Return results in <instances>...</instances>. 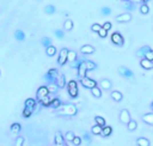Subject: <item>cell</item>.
Here are the masks:
<instances>
[{
  "label": "cell",
  "instance_id": "6da1fadb",
  "mask_svg": "<svg viewBox=\"0 0 153 146\" xmlns=\"http://www.w3.org/2000/svg\"><path fill=\"white\" fill-rule=\"evenodd\" d=\"M57 109L60 110V114L67 115V116H74L78 111V109L74 104H61Z\"/></svg>",
  "mask_w": 153,
  "mask_h": 146
},
{
  "label": "cell",
  "instance_id": "7a4b0ae2",
  "mask_svg": "<svg viewBox=\"0 0 153 146\" xmlns=\"http://www.w3.org/2000/svg\"><path fill=\"white\" fill-rule=\"evenodd\" d=\"M67 89H68V94L72 98H75L78 96V85H77V82L75 80H71L68 82L67 84Z\"/></svg>",
  "mask_w": 153,
  "mask_h": 146
},
{
  "label": "cell",
  "instance_id": "3957f363",
  "mask_svg": "<svg viewBox=\"0 0 153 146\" xmlns=\"http://www.w3.org/2000/svg\"><path fill=\"white\" fill-rule=\"evenodd\" d=\"M111 42L121 47V46H123V43H124V38L120 32H114V34L111 35Z\"/></svg>",
  "mask_w": 153,
  "mask_h": 146
},
{
  "label": "cell",
  "instance_id": "277c9868",
  "mask_svg": "<svg viewBox=\"0 0 153 146\" xmlns=\"http://www.w3.org/2000/svg\"><path fill=\"white\" fill-rule=\"evenodd\" d=\"M68 49H66V48H62L61 50H60V54H59V65H65L66 61H67V58H68Z\"/></svg>",
  "mask_w": 153,
  "mask_h": 146
},
{
  "label": "cell",
  "instance_id": "5b68a950",
  "mask_svg": "<svg viewBox=\"0 0 153 146\" xmlns=\"http://www.w3.org/2000/svg\"><path fill=\"white\" fill-rule=\"evenodd\" d=\"M80 80H82V85L85 86V88H88V89H92L94 86L97 85V83L94 80V79H91V78H89V77L80 78Z\"/></svg>",
  "mask_w": 153,
  "mask_h": 146
},
{
  "label": "cell",
  "instance_id": "8992f818",
  "mask_svg": "<svg viewBox=\"0 0 153 146\" xmlns=\"http://www.w3.org/2000/svg\"><path fill=\"white\" fill-rule=\"evenodd\" d=\"M120 121H121L122 123H126V125L129 123V121H130V114H129V111L127 109H123L121 111V114H120Z\"/></svg>",
  "mask_w": 153,
  "mask_h": 146
},
{
  "label": "cell",
  "instance_id": "52a82bcc",
  "mask_svg": "<svg viewBox=\"0 0 153 146\" xmlns=\"http://www.w3.org/2000/svg\"><path fill=\"white\" fill-rule=\"evenodd\" d=\"M86 72H88V67H86V62L84 60V61L80 62V65L78 66V77L79 78L86 77Z\"/></svg>",
  "mask_w": 153,
  "mask_h": 146
},
{
  "label": "cell",
  "instance_id": "ba28073f",
  "mask_svg": "<svg viewBox=\"0 0 153 146\" xmlns=\"http://www.w3.org/2000/svg\"><path fill=\"white\" fill-rule=\"evenodd\" d=\"M49 94V89H48V86H41V88H38V90H37V92H36V96H37V98L38 99H41V98H43L44 96H47Z\"/></svg>",
  "mask_w": 153,
  "mask_h": 146
},
{
  "label": "cell",
  "instance_id": "9c48e42d",
  "mask_svg": "<svg viewBox=\"0 0 153 146\" xmlns=\"http://www.w3.org/2000/svg\"><path fill=\"white\" fill-rule=\"evenodd\" d=\"M130 19H132V15H130V13H122V15H118L116 17V21L120 22V23L130 22Z\"/></svg>",
  "mask_w": 153,
  "mask_h": 146
},
{
  "label": "cell",
  "instance_id": "30bf717a",
  "mask_svg": "<svg viewBox=\"0 0 153 146\" xmlns=\"http://www.w3.org/2000/svg\"><path fill=\"white\" fill-rule=\"evenodd\" d=\"M53 99H54V98L51 97L50 92H49V94H48L47 96H44L43 98H41V99H39V102H41V104H42V105H44V107H49V105H51Z\"/></svg>",
  "mask_w": 153,
  "mask_h": 146
},
{
  "label": "cell",
  "instance_id": "8fae6325",
  "mask_svg": "<svg viewBox=\"0 0 153 146\" xmlns=\"http://www.w3.org/2000/svg\"><path fill=\"white\" fill-rule=\"evenodd\" d=\"M140 65L142 66L145 70H152L153 68V61L148 60V59H146V58L141 59V60H140Z\"/></svg>",
  "mask_w": 153,
  "mask_h": 146
},
{
  "label": "cell",
  "instance_id": "7c38bea8",
  "mask_svg": "<svg viewBox=\"0 0 153 146\" xmlns=\"http://www.w3.org/2000/svg\"><path fill=\"white\" fill-rule=\"evenodd\" d=\"M36 101L34 98H28L25 101V108H28V109H30V110H32L34 111L35 110V107H36Z\"/></svg>",
  "mask_w": 153,
  "mask_h": 146
},
{
  "label": "cell",
  "instance_id": "4fadbf2b",
  "mask_svg": "<svg viewBox=\"0 0 153 146\" xmlns=\"http://www.w3.org/2000/svg\"><path fill=\"white\" fill-rule=\"evenodd\" d=\"M63 141H65V138L62 137L61 132H56V133H55V145L62 146V145H65Z\"/></svg>",
  "mask_w": 153,
  "mask_h": 146
},
{
  "label": "cell",
  "instance_id": "5bb4252c",
  "mask_svg": "<svg viewBox=\"0 0 153 146\" xmlns=\"http://www.w3.org/2000/svg\"><path fill=\"white\" fill-rule=\"evenodd\" d=\"M55 83L59 85V88H65V86H66V79H65V76L61 74V73H59V76H57V78H56Z\"/></svg>",
  "mask_w": 153,
  "mask_h": 146
},
{
  "label": "cell",
  "instance_id": "9a60e30c",
  "mask_svg": "<svg viewBox=\"0 0 153 146\" xmlns=\"http://www.w3.org/2000/svg\"><path fill=\"white\" fill-rule=\"evenodd\" d=\"M80 50H82L83 54H92V53H95V48L92 47V46H90V44L83 46V47L80 48Z\"/></svg>",
  "mask_w": 153,
  "mask_h": 146
},
{
  "label": "cell",
  "instance_id": "2e32d148",
  "mask_svg": "<svg viewBox=\"0 0 153 146\" xmlns=\"http://www.w3.org/2000/svg\"><path fill=\"white\" fill-rule=\"evenodd\" d=\"M120 73L126 78H132L133 77V72L127 67H120Z\"/></svg>",
  "mask_w": 153,
  "mask_h": 146
},
{
  "label": "cell",
  "instance_id": "e0dca14e",
  "mask_svg": "<svg viewBox=\"0 0 153 146\" xmlns=\"http://www.w3.org/2000/svg\"><path fill=\"white\" fill-rule=\"evenodd\" d=\"M142 120L148 125H153V113H148V114L142 115Z\"/></svg>",
  "mask_w": 153,
  "mask_h": 146
},
{
  "label": "cell",
  "instance_id": "ac0fdd59",
  "mask_svg": "<svg viewBox=\"0 0 153 146\" xmlns=\"http://www.w3.org/2000/svg\"><path fill=\"white\" fill-rule=\"evenodd\" d=\"M111 82L109 80V79H102L101 80V88L104 89V90H109L111 88Z\"/></svg>",
  "mask_w": 153,
  "mask_h": 146
},
{
  "label": "cell",
  "instance_id": "d6986e66",
  "mask_svg": "<svg viewBox=\"0 0 153 146\" xmlns=\"http://www.w3.org/2000/svg\"><path fill=\"white\" fill-rule=\"evenodd\" d=\"M111 133H112V128L110 127V126H104L101 135L102 137H109V135H111Z\"/></svg>",
  "mask_w": 153,
  "mask_h": 146
},
{
  "label": "cell",
  "instance_id": "ffe728a7",
  "mask_svg": "<svg viewBox=\"0 0 153 146\" xmlns=\"http://www.w3.org/2000/svg\"><path fill=\"white\" fill-rule=\"evenodd\" d=\"M91 94L94 95L95 97H97V98H101L102 97V91H101V89H99L97 85L94 86V88L91 89Z\"/></svg>",
  "mask_w": 153,
  "mask_h": 146
},
{
  "label": "cell",
  "instance_id": "44dd1931",
  "mask_svg": "<svg viewBox=\"0 0 153 146\" xmlns=\"http://www.w3.org/2000/svg\"><path fill=\"white\" fill-rule=\"evenodd\" d=\"M148 50H151V48H150V47H147V46H145V47H141L140 49H139V50L136 52V55H138L139 58L145 56V55H146V53H147Z\"/></svg>",
  "mask_w": 153,
  "mask_h": 146
},
{
  "label": "cell",
  "instance_id": "7402d4cb",
  "mask_svg": "<svg viewBox=\"0 0 153 146\" xmlns=\"http://www.w3.org/2000/svg\"><path fill=\"white\" fill-rule=\"evenodd\" d=\"M122 94L120 91H112L111 92V98L114 99V101H116V102H120L122 99Z\"/></svg>",
  "mask_w": 153,
  "mask_h": 146
},
{
  "label": "cell",
  "instance_id": "603a6c76",
  "mask_svg": "<svg viewBox=\"0 0 153 146\" xmlns=\"http://www.w3.org/2000/svg\"><path fill=\"white\" fill-rule=\"evenodd\" d=\"M102 129H103L102 126H101V125H98V123H96V125L94 126V127L91 128V132H92L94 134L98 135V134H101V133H102Z\"/></svg>",
  "mask_w": 153,
  "mask_h": 146
},
{
  "label": "cell",
  "instance_id": "cb8c5ba5",
  "mask_svg": "<svg viewBox=\"0 0 153 146\" xmlns=\"http://www.w3.org/2000/svg\"><path fill=\"white\" fill-rule=\"evenodd\" d=\"M136 143H138L139 146H150L151 145L150 140H148V139H146V138H139Z\"/></svg>",
  "mask_w": 153,
  "mask_h": 146
},
{
  "label": "cell",
  "instance_id": "d4e9b609",
  "mask_svg": "<svg viewBox=\"0 0 153 146\" xmlns=\"http://www.w3.org/2000/svg\"><path fill=\"white\" fill-rule=\"evenodd\" d=\"M21 128H22L21 125L17 123V122H15V123L11 125V132H12V133H15V134L19 133V132H21Z\"/></svg>",
  "mask_w": 153,
  "mask_h": 146
},
{
  "label": "cell",
  "instance_id": "484cf974",
  "mask_svg": "<svg viewBox=\"0 0 153 146\" xmlns=\"http://www.w3.org/2000/svg\"><path fill=\"white\" fill-rule=\"evenodd\" d=\"M45 53H47V55L48 56H54L55 55V53H56V48L54 47V46H48L47 47V50H45Z\"/></svg>",
  "mask_w": 153,
  "mask_h": 146
},
{
  "label": "cell",
  "instance_id": "4316f807",
  "mask_svg": "<svg viewBox=\"0 0 153 146\" xmlns=\"http://www.w3.org/2000/svg\"><path fill=\"white\" fill-rule=\"evenodd\" d=\"M77 53L75 52H68V58H67V61H69V62H74V61H77Z\"/></svg>",
  "mask_w": 153,
  "mask_h": 146
},
{
  "label": "cell",
  "instance_id": "83f0119b",
  "mask_svg": "<svg viewBox=\"0 0 153 146\" xmlns=\"http://www.w3.org/2000/svg\"><path fill=\"white\" fill-rule=\"evenodd\" d=\"M122 1H123V6L127 10H134V4L135 3L129 1V0H122Z\"/></svg>",
  "mask_w": 153,
  "mask_h": 146
},
{
  "label": "cell",
  "instance_id": "f1b7e54d",
  "mask_svg": "<svg viewBox=\"0 0 153 146\" xmlns=\"http://www.w3.org/2000/svg\"><path fill=\"white\" fill-rule=\"evenodd\" d=\"M15 37L18 40V41H23V40L25 38V34L22 31V30H16L15 32Z\"/></svg>",
  "mask_w": 153,
  "mask_h": 146
},
{
  "label": "cell",
  "instance_id": "f546056e",
  "mask_svg": "<svg viewBox=\"0 0 153 146\" xmlns=\"http://www.w3.org/2000/svg\"><path fill=\"white\" fill-rule=\"evenodd\" d=\"M140 12L142 13V15H147V13L150 12V7H148V5L144 3L141 6H140Z\"/></svg>",
  "mask_w": 153,
  "mask_h": 146
},
{
  "label": "cell",
  "instance_id": "4dcf8cb0",
  "mask_svg": "<svg viewBox=\"0 0 153 146\" xmlns=\"http://www.w3.org/2000/svg\"><path fill=\"white\" fill-rule=\"evenodd\" d=\"M63 28H65L66 30H72V28H73V22H72V19H67V21L65 22Z\"/></svg>",
  "mask_w": 153,
  "mask_h": 146
},
{
  "label": "cell",
  "instance_id": "1f68e13d",
  "mask_svg": "<svg viewBox=\"0 0 153 146\" xmlns=\"http://www.w3.org/2000/svg\"><path fill=\"white\" fill-rule=\"evenodd\" d=\"M136 127H138L136 121L130 120V121H129V123H128V129H129V131H135V129H136Z\"/></svg>",
  "mask_w": 153,
  "mask_h": 146
},
{
  "label": "cell",
  "instance_id": "d6a6232c",
  "mask_svg": "<svg viewBox=\"0 0 153 146\" xmlns=\"http://www.w3.org/2000/svg\"><path fill=\"white\" fill-rule=\"evenodd\" d=\"M95 121H96V123L101 125L102 127H104V126H105V120H104L103 117H101V116H96L95 117Z\"/></svg>",
  "mask_w": 153,
  "mask_h": 146
},
{
  "label": "cell",
  "instance_id": "836d02e7",
  "mask_svg": "<svg viewBox=\"0 0 153 146\" xmlns=\"http://www.w3.org/2000/svg\"><path fill=\"white\" fill-rule=\"evenodd\" d=\"M51 105H53V108L57 109L60 105H61V101H60L59 98H54V99H53V102H51Z\"/></svg>",
  "mask_w": 153,
  "mask_h": 146
},
{
  "label": "cell",
  "instance_id": "e575fe53",
  "mask_svg": "<svg viewBox=\"0 0 153 146\" xmlns=\"http://www.w3.org/2000/svg\"><path fill=\"white\" fill-rule=\"evenodd\" d=\"M45 13H48V15H51V13H54L55 12V6H53V5H48L47 7H45Z\"/></svg>",
  "mask_w": 153,
  "mask_h": 146
},
{
  "label": "cell",
  "instance_id": "d590c367",
  "mask_svg": "<svg viewBox=\"0 0 153 146\" xmlns=\"http://www.w3.org/2000/svg\"><path fill=\"white\" fill-rule=\"evenodd\" d=\"M74 133H73V132H67V133H66V137H65V139L67 141H72L73 139H74Z\"/></svg>",
  "mask_w": 153,
  "mask_h": 146
},
{
  "label": "cell",
  "instance_id": "8d00e7d4",
  "mask_svg": "<svg viewBox=\"0 0 153 146\" xmlns=\"http://www.w3.org/2000/svg\"><path fill=\"white\" fill-rule=\"evenodd\" d=\"M48 74H50V76L56 80V78H57V76H59V72H57V70L53 68V70H49V71H48Z\"/></svg>",
  "mask_w": 153,
  "mask_h": 146
},
{
  "label": "cell",
  "instance_id": "74e56055",
  "mask_svg": "<svg viewBox=\"0 0 153 146\" xmlns=\"http://www.w3.org/2000/svg\"><path fill=\"white\" fill-rule=\"evenodd\" d=\"M85 62H86V67H88V70H95L97 67L95 62H91L89 60H85Z\"/></svg>",
  "mask_w": 153,
  "mask_h": 146
},
{
  "label": "cell",
  "instance_id": "f35d334b",
  "mask_svg": "<svg viewBox=\"0 0 153 146\" xmlns=\"http://www.w3.org/2000/svg\"><path fill=\"white\" fill-rule=\"evenodd\" d=\"M57 88H59V85H57L56 83H51V84L48 86V89H49V92H56Z\"/></svg>",
  "mask_w": 153,
  "mask_h": 146
},
{
  "label": "cell",
  "instance_id": "ab89813d",
  "mask_svg": "<svg viewBox=\"0 0 153 146\" xmlns=\"http://www.w3.org/2000/svg\"><path fill=\"white\" fill-rule=\"evenodd\" d=\"M98 35H99V37H102V38H104V37H106V35H108V30H105L103 26L101 28V30L98 31Z\"/></svg>",
  "mask_w": 153,
  "mask_h": 146
},
{
  "label": "cell",
  "instance_id": "60d3db41",
  "mask_svg": "<svg viewBox=\"0 0 153 146\" xmlns=\"http://www.w3.org/2000/svg\"><path fill=\"white\" fill-rule=\"evenodd\" d=\"M82 138L80 137H74V139H73V140H72V144L73 145H75V146H79V145H80L82 144Z\"/></svg>",
  "mask_w": 153,
  "mask_h": 146
},
{
  "label": "cell",
  "instance_id": "b9f144b4",
  "mask_svg": "<svg viewBox=\"0 0 153 146\" xmlns=\"http://www.w3.org/2000/svg\"><path fill=\"white\" fill-rule=\"evenodd\" d=\"M24 143H25V139L23 137H18L16 140V146H23Z\"/></svg>",
  "mask_w": 153,
  "mask_h": 146
},
{
  "label": "cell",
  "instance_id": "7bdbcfd3",
  "mask_svg": "<svg viewBox=\"0 0 153 146\" xmlns=\"http://www.w3.org/2000/svg\"><path fill=\"white\" fill-rule=\"evenodd\" d=\"M101 28H102V26L99 25V24H92L91 30H92V31H95V32H98L99 30H101Z\"/></svg>",
  "mask_w": 153,
  "mask_h": 146
},
{
  "label": "cell",
  "instance_id": "ee69618b",
  "mask_svg": "<svg viewBox=\"0 0 153 146\" xmlns=\"http://www.w3.org/2000/svg\"><path fill=\"white\" fill-rule=\"evenodd\" d=\"M145 58H146V59H148V60H151V61H153V50H152V49L148 50L147 53H146Z\"/></svg>",
  "mask_w": 153,
  "mask_h": 146
},
{
  "label": "cell",
  "instance_id": "f6af8a7d",
  "mask_svg": "<svg viewBox=\"0 0 153 146\" xmlns=\"http://www.w3.org/2000/svg\"><path fill=\"white\" fill-rule=\"evenodd\" d=\"M42 43L45 46V47H48V46H50V38L49 37H44L42 40Z\"/></svg>",
  "mask_w": 153,
  "mask_h": 146
},
{
  "label": "cell",
  "instance_id": "bcb514c9",
  "mask_svg": "<svg viewBox=\"0 0 153 146\" xmlns=\"http://www.w3.org/2000/svg\"><path fill=\"white\" fill-rule=\"evenodd\" d=\"M102 26H103L105 30H110V29H111V23H110V22H106V23H104Z\"/></svg>",
  "mask_w": 153,
  "mask_h": 146
},
{
  "label": "cell",
  "instance_id": "7dc6e473",
  "mask_svg": "<svg viewBox=\"0 0 153 146\" xmlns=\"http://www.w3.org/2000/svg\"><path fill=\"white\" fill-rule=\"evenodd\" d=\"M102 13H103V15H110L111 10L108 9V7H104V9H102Z\"/></svg>",
  "mask_w": 153,
  "mask_h": 146
},
{
  "label": "cell",
  "instance_id": "c3c4849f",
  "mask_svg": "<svg viewBox=\"0 0 153 146\" xmlns=\"http://www.w3.org/2000/svg\"><path fill=\"white\" fill-rule=\"evenodd\" d=\"M55 34H56V36H59V37H63V31H61V30H56Z\"/></svg>",
  "mask_w": 153,
  "mask_h": 146
},
{
  "label": "cell",
  "instance_id": "681fc988",
  "mask_svg": "<svg viewBox=\"0 0 153 146\" xmlns=\"http://www.w3.org/2000/svg\"><path fill=\"white\" fill-rule=\"evenodd\" d=\"M84 138L86 139V140H90V138H89V134H86V133L84 134Z\"/></svg>",
  "mask_w": 153,
  "mask_h": 146
},
{
  "label": "cell",
  "instance_id": "f907efd6",
  "mask_svg": "<svg viewBox=\"0 0 153 146\" xmlns=\"http://www.w3.org/2000/svg\"><path fill=\"white\" fill-rule=\"evenodd\" d=\"M129 1H133V3H140L141 0H129Z\"/></svg>",
  "mask_w": 153,
  "mask_h": 146
},
{
  "label": "cell",
  "instance_id": "816d5d0a",
  "mask_svg": "<svg viewBox=\"0 0 153 146\" xmlns=\"http://www.w3.org/2000/svg\"><path fill=\"white\" fill-rule=\"evenodd\" d=\"M142 3H147V1H150V0H141Z\"/></svg>",
  "mask_w": 153,
  "mask_h": 146
},
{
  "label": "cell",
  "instance_id": "f5cc1de1",
  "mask_svg": "<svg viewBox=\"0 0 153 146\" xmlns=\"http://www.w3.org/2000/svg\"><path fill=\"white\" fill-rule=\"evenodd\" d=\"M152 109H153V103H152Z\"/></svg>",
  "mask_w": 153,
  "mask_h": 146
}]
</instances>
